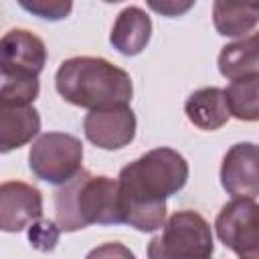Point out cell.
<instances>
[{
	"label": "cell",
	"mask_w": 259,
	"mask_h": 259,
	"mask_svg": "<svg viewBox=\"0 0 259 259\" xmlns=\"http://www.w3.org/2000/svg\"><path fill=\"white\" fill-rule=\"evenodd\" d=\"M214 251L210 225L194 210H178L148 245L150 259H206Z\"/></svg>",
	"instance_id": "obj_4"
},
{
	"label": "cell",
	"mask_w": 259,
	"mask_h": 259,
	"mask_svg": "<svg viewBox=\"0 0 259 259\" xmlns=\"http://www.w3.org/2000/svg\"><path fill=\"white\" fill-rule=\"evenodd\" d=\"M38 75L26 71H2L0 105H30L38 97Z\"/></svg>",
	"instance_id": "obj_17"
},
{
	"label": "cell",
	"mask_w": 259,
	"mask_h": 259,
	"mask_svg": "<svg viewBox=\"0 0 259 259\" xmlns=\"http://www.w3.org/2000/svg\"><path fill=\"white\" fill-rule=\"evenodd\" d=\"M221 184L233 198L259 196V146L251 142L235 144L223 158Z\"/></svg>",
	"instance_id": "obj_8"
},
{
	"label": "cell",
	"mask_w": 259,
	"mask_h": 259,
	"mask_svg": "<svg viewBox=\"0 0 259 259\" xmlns=\"http://www.w3.org/2000/svg\"><path fill=\"white\" fill-rule=\"evenodd\" d=\"M85 138L103 150H119L136 136V115L127 103L89 109L83 119Z\"/></svg>",
	"instance_id": "obj_7"
},
{
	"label": "cell",
	"mask_w": 259,
	"mask_h": 259,
	"mask_svg": "<svg viewBox=\"0 0 259 259\" xmlns=\"http://www.w3.org/2000/svg\"><path fill=\"white\" fill-rule=\"evenodd\" d=\"M59 233H61L59 225H55V223H51V221H47V219H38L36 223L30 225L28 239H30V243H32L36 249H40V251H51V249L55 247L57 239H59Z\"/></svg>",
	"instance_id": "obj_19"
},
{
	"label": "cell",
	"mask_w": 259,
	"mask_h": 259,
	"mask_svg": "<svg viewBox=\"0 0 259 259\" xmlns=\"http://www.w3.org/2000/svg\"><path fill=\"white\" fill-rule=\"evenodd\" d=\"M55 87L65 101L85 109L123 105L134 95L130 75L101 57L63 61L55 75Z\"/></svg>",
	"instance_id": "obj_2"
},
{
	"label": "cell",
	"mask_w": 259,
	"mask_h": 259,
	"mask_svg": "<svg viewBox=\"0 0 259 259\" xmlns=\"http://www.w3.org/2000/svg\"><path fill=\"white\" fill-rule=\"evenodd\" d=\"M225 95L233 117L241 121H259V75L233 79Z\"/></svg>",
	"instance_id": "obj_16"
},
{
	"label": "cell",
	"mask_w": 259,
	"mask_h": 259,
	"mask_svg": "<svg viewBox=\"0 0 259 259\" xmlns=\"http://www.w3.org/2000/svg\"><path fill=\"white\" fill-rule=\"evenodd\" d=\"M221 243L243 259H259V204L251 198L227 202L214 221Z\"/></svg>",
	"instance_id": "obj_6"
},
{
	"label": "cell",
	"mask_w": 259,
	"mask_h": 259,
	"mask_svg": "<svg viewBox=\"0 0 259 259\" xmlns=\"http://www.w3.org/2000/svg\"><path fill=\"white\" fill-rule=\"evenodd\" d=\"M219 71L231 81L259 75V30L225 45L219 55Z\"/></svg>",
	"instance_id": "obj_14"
},
{
	"label": "cell",
	"mask_w": 259,
	"mask_h": 259,
	"mask_svg": "<svg viewBox=\"0 0 259 259\" xmlns=\"http://www.w3.org/2000/svg\"><path fill=\"white\" fill-rule=\"evenodd\" d=\"M83 146L81 142L63 132L42 134L30 148L28 166L32 174L51 184H65L81 172Z\"/></svg>",
	"instance_id": "obj_5"
},
{
	"label": "cell",
	"mask_w": 259,
	"mask_h": 259,
	"mask_svg": "<svg viewBox=\"0 0 259 259\" xmlns=\"http://www.w3.org/2000/svg\"><path fill=\"white\" fill-rule=\"evenodd\" d=\"M42 219L40 190L20 182L8 180L0 186V229L6 233H18L24 227Z\"/></svg>",
	"instance_id": "obj_9"
},
{
	"label": "cell",
	"mask_w": 259,
	"mask_h": 259,
	"mask_svg": "<svg viewBox=\"0 0 259 259\" xmlns=\"http://www.w3.org/2000/svg\"><path fill=\"white\" fill-rule=\"evenodd\" d=\"M55 221L61 233H73L89 225H119V184L109 176L77 172L55 192Z\"/></svg>",
	"instance_id": "obj_3"
},
{
	"label": "cell",
	"mask_w": 259,
	"mask_h": 259,
	"mask_svg": "<svg viewBox=\"0 0 259 259\" xmlns=\"http://www.w3.org/2000/svg\"><path fill=\"white\" fill-rule=\"evenodd\" d=\"M184 111L190 123L204 132H214L223 127L231 117L225 89L219 87H202L190 93L184 103Z\"/></svg>",
	"instance_id": "obj_12"
},
{
	"label": "cell",
	"mask_w": 259,
	"mask_h": 259,
	"mask_svg": "<svg viewBox=\"0 0 259 259\" xmlns=\"http://www.w3.org/2000/svg\"><path fill=\"white\" fill-rule=\"evenodd\" d=\"M103 2H109V4H115V2H123V0H103Z\"/></svg>",
	"instance_id": "obj_22"
},
{
	"label": "cell",
	"mask_w": 259,
	"mask_h": 259,
	"mask_svg": "<svg viewBox=\"0 0 259 259\" xmlns=\"http://www.w3.org/2000/svg\"><path fill=\"white\" fill-rule=\"evenodd\" d=\"M249 2H251V4H253L257 10H259V0H249Z\"/></svg>",
	"instance_id": "obj_21"
},
{
	"label": "cell",
	"mask_w": 259,
	"mask_h": 259,
	"mask_svg": "<svg viewBox=\"0 0 259 259\" xmlns=\"http://www.w3.org/2000/svg\"><path fill=\"white\" fill-rule=\"evenodd\" d=\"M26 12L45 20H63L73 10V0H16Z\"/></svg>",
	"instance_id": "obj_18"
},
{
	"label": "cell",
	"mask_w": 259,
	"mask_h": 259,
	"mask_svg": "<svg viewBox=\"0 0 259 259\" xmlns=\"http://www.w3.org/2000/svg\"><path fill=\"white\" fill-rule=\"evenodd\" d=\"M40 130L38 111L30 105H0V150L2 154L24 146Z\"/></svg>",
	"instance_id": "obj_13"
},
{
	"label": "cell",
	"mask_w": 259,
	"mask_h": 259,
	"mask_svg": "<svg viewBox=\"0 0 259 259\" xmlns=\"http://www.w3.org/2000/svg\"><path fill=\"white\" fill-rule=\"evenodd\" d=\"M212 24L223 36H245L259 24V10L249 0H214Z\"/></svg>",
	"instance_id": "obj_15"
},
{
	"label": "cell",
	"mask_w": 259,
	"mask_h": 259,
	"mask_svg": "<svg viewBox=\"0 0 259 259\" xmlns=\"http://www.w3.org/2000/svg\"><path fill=\"white\" fill-rule=\"evenodd\" d=\"M196 0H146V4L150 6L152 12L160 14V16H168V18H176L186 14Z\"/></svg>",
	"instance_id": "obj_20"
},
{
	"label": "cell",
	"mask_w": 259,
	"mask_h": 259,
	"mask_svg": "<svg viewBox=\"0 0 259 259\" xmlns=\"http://www.w3.org/2000/svg\"><path fill=\"white\" fill-rule=\"evenodd\" d=\"M150 36H152L150 16L138 6H127L117 14L109 34V42L121 55L134 57L146 49V45L150 42Z\"/></svg>",
	"instance_id": "obj_11"
},
{
	"label": "cell",
	"mask_w": 259,
	"mask_h": 259,
	"mask_svg": "<svg viewBox=\"0 0 259 259\" xmlns=\"http://www.w3.org/2000/svg\"><path fill=\"white\" fill-rule=\"evenodd\" d=\"M188 162L172 148H156L121 168V223L142 233H154L166 223V198L184 188Z\"/></svg>",
	"instance_id": "obj_1"
},
{
	"label": "cell",
	"mask_w": 259,
	"mask_h": 259,
	"mask_svg": "<svg viewBox=\"0 0 259 259\" xmlns=\"http://www.w3.org/2000/svg\"><path fill=\"white\" fill-rule=\"evenodd\" d=\"M0 55L2 71H26L38 75L47 63L45 42L24 28H12L2 36Z\"/></svg>",
	"instance_id": "obj_10"
}]
</instances>
